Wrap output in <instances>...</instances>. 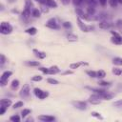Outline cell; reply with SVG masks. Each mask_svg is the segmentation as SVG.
<instances>
[{"mask_svg":"<svg viewBox=\"0 0 122 122\" xmlns=\"http://www.w3.org/2000/svg\"><path fill=\"white\" fill-rule=\"evenodd\" d=\"M31 8H33V5H32V2L31 0H25V6H24V10L21 13V16L23 17L24 20H28L31 14Z\"/></svg>","mask_w":122,"mask_h":122,"instance_id":"cell-1","label":"cell"},{"mask_svg":"<svg viewBox=\"0 0 122 122\" xmlns=\"http://www.w3.org/2000/svg\"><path fill=\"white\" fill-rule=\"evenodd\" d=\"M12 30H13V28L9 22H6V21H2L1 22V25H0V32H1V34L8 35V34L11 33Z\"/></svg>","mask_w":122,"mask_h":122,"instance_id":"cell-2","label":"cell"},{"mask_svg":"<svg viewBox=\"0 0 122 122\" xmlns=\"http://www.w3.org/2000/svg\"><path fill=\"white\" fill-rule=\"evenodd\" d=\"M73 108L79 110V111H86L88 109V101L84 100H73L71 102Z\"/></svg>","mask_w":122,"mask_h":122,"instance_id":"cell-3","label":"cell"},{"mask_svg":"<svg viewBox=\"0 0 122 122\" xmlns=\"http://www.w3.org/2000/svg\"><path fill=\"white\" fill-rule=\"evenodd\" d=\"M33 93L40 100H44V99H46L50 95V92L48 91H43L40 88H34L33 89Z\"/></svg>","mask_w":122,"mask_h":122,"instance_id":"cell-4","label":"cell"},{"mask_svg":"<svg viewBox=\"0 0 122 122\" xmlns=\"http://www.w3.org/2000/svg\"><path fill=\"white\" fill-rule=\"evenodd\" d=\"M76 22H77V26H78V28H79L80 30L83 31V32H89V31H91L92 29L91 26L87 25V24L85 23V21L82 20V19L79 18V17H76Z\"/></svg>","mask_w":122,"mask_h":122,"instance_id":"cell-5","label":"cell"},{"mask_svg":"<svg viewBox=\"0 0 122 122\" xmlns=\"http://www.w3.org/2000/svg\"><path fill=\"white\" fill-rule=\"evenodd\" d=\"M30 95V88L29 84H25L23 85V87L21 88L20 92H19V96L23 99H28Z\"/></svg>","mask_w":122,"mask_h":122,"instance_id":"cell-6","label":"cell"},{"mask_svg":"<svg viewBox=\"0 0 122 122\" xmlns=\"http://www.w3.org/2000/svg\"><path fill=\"white\" fill-rule=\"evenodd\" d=\"M74 11H75L77 17L81 18V19L84 20V21H91V20H92V18L87 12H85L82 9H80V8H75Z\"/></svg>","mask_w":122,"mask_h":122,"instance_id":"cell-7","label":"cell"},{"mask_svg":"<svg viewBox=\"0 0 122 122\" xmlns=\"http://www.w3.org/2000/svg\"><path fill=\"white\" fill-rule=\"evenodd\" d=\"M12 71H5L2 74H1V77H0V86L1 87H5L7 84H8V80L9 78L12 75Z\"/></svg>","mask_w":122,"mask_h":122,"instance_id":"cell-8","label":"cell"},{"mask_svg":"<svg viewBox=\"0 0 122 122\" xmlns=\"http://www.w3.org/2000/svg\"><path fill=\"white\" fill-rule=\"evenodd\" d=\"M111 33L112 35L111 37V42L113 43L114 45H121L122 44V36L114 30H111Z\"/></svg>","mask_w":122,"mask_h":122,"instance_id":"cell-9","label":"cell"},{"mask_svg":"<svg viewBox=\"0 0 122 122\" xmlns=\"http://www.w3.org/2000/svg\"><path fill=\"white\" fill-rule=\"evenodd\" d=\"M101 101H102V98L100 97L99 94H96V93H92V95L89 96V99H88V103L92 105H99Z\"/></svg>","mask_w":122,"mask_h":122,"instance_id":"cell-10","label":"cell"},{"mask_svg":"<svg viewBox=\"0 0 122 122\" xmlns=\"http://www.w3.org/2000/svg\"><path fill=\"white\" fill-rule=\"evenodd\" d=\"M45 27H47L49 29H51V30H58L60 28V26H59V24H58V22L56 21L55 18H50L46 22Z\"/></svg>","mask_w":122,"mask_h":122,"instance_id":"cell-11","label":"cell"},{"mask_svg":"<svg viewBox=\"0 0 122 122\" xmlns=\"http://www.w3.org/2000/svg\"><path fill=\"white\" fill-rule=\"evenodd\" d=\"M98 26L100 29L102 30H107V29H111L113 26V23L110 20V19H106V20H101L98 23Z\"/></svg>","mask_w":122,"mask_h":122,"instance_id":"cell-12","label":"cell"},{"mask_svg":"<svg viewBox=\"0 0 122 122\" xmlns=\"http://www.w3.org/2000/svg\"><path fill=\"white\" fill-rule=\"evenodd\" d=\"M38 120L42 122H52L55 120V117L51 114H41V115H38Z\"/></svg>","mask_w":122,"mask_h":122,"instance_id":"cell-13","label":"cell"},{"mask_svg":"<svg viewBox=\"0 0 122 122\" xmlns=\"http://www.w3.org/2000/svg\"><path fill=\"white\" fill-rule=\"evenodd\" d=\"M86 89H88V90H90L91 92H92L93 93H96V94H99L100 96L103 94V93H105L106 92H108L106 89H103V88H101V89H99V88H93V87H85Z\"/></svg>","mask_w":122,"mask_h":122,"instance_id":"cell-14","label":"cell"},{"mask_svg":"<svg viewBox=\"0 0 122 122\" xmlns=\"http://www.w3.org/2000/svg\"><path fill=\"white\" fill-rule=\"evenodd\" d=\"M89 63L87 62H84V61H77V62H74V63H71L70 64V69L71 70H76L78 68H80L81 66H88Z\"/></svg>","mask_w":122,"mask_h":122,"instance_id":"cell-15","label":"cell"},{"mask_svg":"<svg viewBox=\"0 0 122 122\" xmlns=\"http://www.w3.org/2000/svg\"><path fill=\"white\" fill-rule=\"evenodd\" d=\"M32 51H33L34 55H35L36 57H38V59H44V58H46V56H47V53H46L45 51H39V50H37V49H33Z\"/></svg>","mask_w":122,"mask_h":122,"instance_id":"cell-16","label":"cell"},{"mask_svg":"<svg viewBox=\"0 0 122 122\" xmlns=\"http://www.w3.org/2000/svg\"><path fill=\"white\" fill-rule=\"evenodd\" d=\"M60 72V69L58 66L56 65H53V66H51L49 68V74L50 75H54V74H57Z\"/></svg>","mask_w":122,"mask_h":122,"instance_id":"cell-17","label":"cell"},{"mask_svg":"<svg viewBox=\"0 0 122 122\" xmlns=\"http://www.w3.org/2000/svg\"><path fill=\"white\" fill-rule=\"evenodd\" d=\"M12 105V101L11 99H9V98H2L0 100V106H4L6 108H9Z\"/></svg>","mask_w":122,"mask_h":122,"instance_id":"cell-18","label":"cell"},{"mask_svg":"<svg viewBox=\"0 0 122 122\" xmlns=\"http://www.w3.org/2000/svg\"><path fill=\"white\" fill-rule=\"evenodd\" d=\"M95 6H88V8H87V10H86V12L92 18V20H93V17H94V15H95V8H94Z\"/></svg>","mask_w":122,"mask_h":122,"instance_id":"cell-19","label":"cell"},{"mask_svg":"<svg viewBox=\"0 0 122 122\" xmlns=\"http://www.w3.org/2000/svg\"><path fill=\"white\" fill-rule=\"evenodd\" d=\"M66 37H67V40H68L69 42H76V41L78 40V36H77L76 34L72 33V32L68 33Z\"/></svg>","mask_w":122,"mask_h":122,"instance_id":"cell-20","label":"cell"},{"mask_svg":"<svg viewBox=\"0 0 122 122\" xmlns=\"http://www.w3.org/2000/svg\"><path fill=\"white\" fill-rule=\"evenodd\" d=\"M113 96H114V94H113L112 92H110L108 91V92H106L105 93H103L100 97L102 98V100H111V99L113 98Z\"/></svg>","mask_w":122,"mask_h":122,"instance_id":"cell-21","label":"cell"},{"mask_svg":"<svg viewBox=\"0 0 122 122\" xmlns=\"http://www.w3.org/2000/svg\"><path fill=\"white\" fill-rule=\"evenodd\" d=\"M45 5L48 6L49 8H52V9H56L58 6L55 0H45Z\"/></svg>","mask_w":122,"mask_h":122,"instance_id":"cell-22","label":"cell"},{"mask_svg":"<svg viewBox=\"0 0 122 122\" xmlns=\"http://www.w3.org/2000/svg\"><path fill=\"white\" fill-rule=\"evenodd\" d=\"M25 32L28 33V34H30V36H32V35H35L37 33V29L35 27H30V28H28V29L25 30Z\"/></svg>","mask_w":122,"mask_h":122,"instance_id":"cell-23","label":"cell"},{"mask_svg":"<svg viewBox=\"0 0 122 122\" xmlns=\"http://www.w3.org/2000/svg\"><path fill=\"white\" fill-rule=\"evenodd\" d=\"M19 85H20V81H19L18 79H13V80L11 81V83H10V89H11L12 91H16V90L18 89Z\"/></svg>","mask_w":122,"mask_h":122,"instance_id":"cell-24","label":"cell"},{"mask_svg":"<svg viewBox=\"0 0 122 122\" xmlns=\"http://www.w3.org/2000/svg\"><path fill=\"white\" fill-rule=\"evenodd\" d=\"M106 76V71L104 70H98L96 71V78L98 79H104Z\"/></svg>","mask_w":122,"mask_h":122,"instance_id":"cell-25","label":"cell"},{"mask_svg":"<svg viewBox=\"0 0 122 122\" xmlns=\"http://www.w3.org/2000/svg\"><path fill=\"white\" fill-rule=\"evenodd\" d=\"M30 113H31V110L30 109H28V108H25V109H23L21 111V116H22V118H26Z\"/></svg>","mask_w":122,"mask_h":122,"instance_id":"cell-26","label":"cell"},{"mask_svg":"<svg viewBox=\"0 0 122 122\" xmlns=\"http://www.w3.org/2000/svg\"><path fill=\"white\" fill-rule=\"evenodd\" d=\"M112 63L114 66H122V57H113Z\"/></svg>","mask_w":122,"mask_h":122,"instance_id":"cell-27","label":"cell"},{"mask_svg":"<svg viewBox=\"0 0 122 122\" xmlns=\"http://www.w3.org/2000/svg\"><path fill=\"white\" fill-rule=\"evenodd\" d=\"M25 64L27 66H30V67H39L40 66V63L39 61H33V60H30V61H26Z\"/></svg>","mask_w":122,"mask_h":122,"instance_id":"cell-28","label":"cell"},{"mask_svg":"<svg viewBox=\"0 0 122 122\" xmlns=\"http://www.w3.org/2000/svg\"><path fill=\"white\" fill-rule=\"evenodd\" d=\"M98 84H99V86L105 87V88H108V87H111L112 86V82H110V81H104L102 79H100L98 81Z\"/></svg>","mask_w":122,"mask_h":122,"instance_id":"cell-29","label":"cell"},{"mask_svg":"<svg viewBox=\"0 0 122 122\" xmlns=\"http://www.w3.org/2000/svg\"><path fill=\"white\" fill-rule=\"evenodd\" d=\"M112 72L114 75L119 76V75L122 74V69H120V68H118V67H113V68L112 69Z\"/></svg>","mask_w":122,"mask_h":122,"instance_id":"cell-30","label":"cell"},{"mask_svg":"<svg viewBox=\"0 0 122 122\" xmlns=\"http://www.w3.org/2000/svg\"><path fill=\"white\" fill-rule=\"evenodd\" d=\"M112 106L117 110H122V99H118L112 103Z\"/></svg>","mask_w":122,"mask_h":122,"instance_id":"cell-31","label":"cell"},{"mask_svg":"<svg viewBox=\"0 0 122 122\" xmlns=\"http://www.w3.org/2000/svg\"><path fill=\"white\" fill-rule=\"evenodd\" d=\"M41 10H38V9H33L32 10V11H31V15L33 16V17H35V18H39L40 16H41Z\"/></svg>","mask_w":122,"mask_h":122,"instance_id":"cell-32","label":"cell"},{"mask_svg":"<svg viewBox=\"0 0 122 122\" xmlns=\"http://www.w3.org/2000/svg\"><path fill=\"white\" fill-rule=\"evenodd\" d=\"M91 115L92 116V117H94V118H96V119H99V120H103L104 118H103V116L101 115V113L100 112H91Z\"/></svg>","mask_w":122,"mask_h":122,"instance_id":"cell-33","label":"cell"},{"mask_svg":"<svg viewBox=\"0 0 122 122\" xmlns=\"http://www.w3.org/2000/svg\"><path fill=\"white\" fill-rule=\"evenodd\" d=\"M86 73H87V75L90 76L91 78H96V71L89 70V71H86Z\"/></svg>","mask_w":122,"mask_h":122,"instance_id":"cell-34","label":"cell"},{"mask_svg":"<svg viewBox=\"0 0 122 122\" xmlns=\"http://www.w3.org/2000/svg\"><path fill=\"white\" fill-rule=\"evenodd\" d=\"M10 120L12 122H20L21 121V117L19 114H13L10 117Z\"/></svg>","mask_w":122,"mask_h":122,"instance_id":"cell-35","label":"cell"},{"mask_svg":"<svg viewBox=\"0 0 122 122\" xmlns=\"http://www.w3.org/2000/svg\"><path fill=\"white\" fill-rule=\"evenodd\" d=\"M47 82H48L49 84H51V85H58V84H59V81L56 80V79H54V78H52V77L47 78Z\"/></svg>","mask_w":122,"mask_h":122,"instance_id":"cell-36","label":"cell"},{"mask_svg":"<svg viewBox=\"0 0 122 122\" xmlns=\"http://www.w3.org/2000/svg\"><path fill=\"white\" fill-rule=\"evenodd\" d=\"M6 62H7V58H6V56L4 55V53H1V54H0V67L3 68V66L5 65Z\"/></svg>","mask_w":122,"mask_h":122,"instance_id":"cell-37","label":"cell"},{"mask_svg":"<svg viewBox=\"0 0 122 122\" xmlns=\"http://www.w3.org/2000/svg\"><path fill=\"white\" fill-rule=\"evenodd\" d=\"M21 107H24V102L21 101V100L15 102V103L12 105V108H13V109H19V108H21Z\"/></svg>","mask_w":122,"mask_h":122,"instance_id":"cell-38","label":"cell"},{"mask_svg":"<svg viewBox=\"0 0 122 122\" xmlns=\"http://www.w3.org/2000/svg\"><path fill=\"white\" fill-rule=\"evenodd\" d=\"M42 79H43V76L40 75V74H36V75H33V76L31 77V81H32V82H39V81H41Z\"/></svg>","mask_w":122,"mask_h":122,"instance_id":"cell-39","label":"cell"},{"mask_svg":"<svg viewBox=\"0 0 122 122\" xmlns=\"http://www.w3.org/2000/svg\"><path fill=\"white\" fill-rule=\"evenodd\" d=\"M108 2H109L110 6L112 8H116L117 5H118V1L117 0H108Z\"/></svg>","mask_w":122,"mask_h":122,"instance_id":"cell-40","label":"cell"},{"mask_svg":"<svg viewBox=\"0 0 122 122\" xmlns=\"http://www.w3.org/2000/svg\"><path fill=\"white\" fill-rule=\"evenodd\" d=\"M62 26L65 28V29H71V22H68V21H65L62 23Z\"/></svg>","mask_w":122,"mask_h":122,"instance_id":"cell-41","label":"cell"},{"mask_svg":"<svg viewBox=\"0 0 122 122\" xmlns=\"http://www.w3.org/2000/svg\"><path fill=\"white\" fill-rule=\"evenodd\" d=\"M39 71H41L44 74H49V68H45V67H39L38 68Z\"/></svg>","mask_w":122,"mask_h":122,"instance_id":"cell-42","label":"cell"},{"mask_svg":"<svg viewBox=\"0 0 122 122\" xmlns=\"http://www.w3.org/2000/svg\"><path fill=\"white\" fill-rule=\"evenodd\" d=\"M40 10L44 13H47V12H49V7L46 6V5H41V10Z\"/></svg>","mask_w":122,"mask_h":122,"instance_id":"cell-43","label":"cell"},{"mask_svg":"<svg viewBox=\"0 0 122 122\" xmlns=\"http://www.w3.org/2000/svg\"><path fill=\"white\" fill-rule=\"evenodd\" d=\"M71 2H72V4H73L75 7H77V6H80V5L84 2V0H71Z\"/></svg>","mask_w":122,"mask_h":122,"instance_id":"cell-44","label":"cell"},{"mask_svg":"<svg viewBox=\"0 0 122 122\" xmlns=\"http://www.w3.org/2000/svg\"><path fill=\"white\" fill-rule=\"evenodd\" d=\"M73 73V70H66V71H64L63 72H61V74L62 75H68V74H72Z\"/></svg>","mask_w":122,"mask_h":122,"instance_id":"cell-45","label":"cell"},{"mask_svg":"<svg viewBox=\"0 0 122 122\" xmlns=\"http://www.w3.org/2000/svg\"><path fill=\"white\" fill-rule=\"evenodd\" d=\"M7 110H8V108H6L4 106H0V115H4L5 112H7Z\"/></svg>","mask_w":122,"mask_h":122,"instance_id":"cell-46","label":"cell"},{"mask_svg":"<svg viewBox=\"0 0 122 122\" xmlns=\"http://www.w3.org/2000/svg\"><path fill=\"white\" fill-rule=\"evenodd\" d=\"M97 1H98V3H99L102 7L106 6V4H107V0H97Z\"/></svg>","mask_w":122,"mask_h":122,"instance_id":"cell-47","label":"cell"},{"mask_svg":"<svg viewBox=\"0 0 122 122\" xmlns=\"http://www.w3.org/2000/svg\"><path fill=\"white\" fill-rule=\"evenodd\" d=\"M61 2H62L63 5H69V3L71 2V0H61Z\"/></svg>","mask_w":122,"mask_h":122,"instance_id":"cell-48","label":"cell"},{"mask_svg":"<svg viewBox=\"0 0 122 122\" xmlns=\"http://www.w3.org/2000/svg\"><path fill=\"white\" fill-rule=\"evenodd\" d=\"M34 1H36L40 5H45V0H34Z\"/></svg>","mask_w":122,"mask_h":122,"instance_id":"cell-49","label":"cell"},{"mask_svg":"<svg viewBox=\"0 0 122 122\" xmlns=\"http://www.w3.org/2000/svg\"><path fill=\"white\" fill-rule=\"evenodd\" d=\"M25 120H26L27 122H30V121H31V122H32V121H34V119H33L32 117H28V118H26Z\"/></svg>","mask_w":122,"mask_h":122,"instance_id":"cell-50","label":"cell"},{"mask_svg":"<svg viewBox=\"0 0 122 122\" xmlns=\"http://www.w3.org/2000/svg\"><path fill=\"white\" fill-rule=\"evenodd\" d=\"M118 1V3H120V4H122V0H117Z\"/></svg>","mask_w":122,"mask_h":122,"instance_id":"cell-51","label":"cell"}]
</instances>
